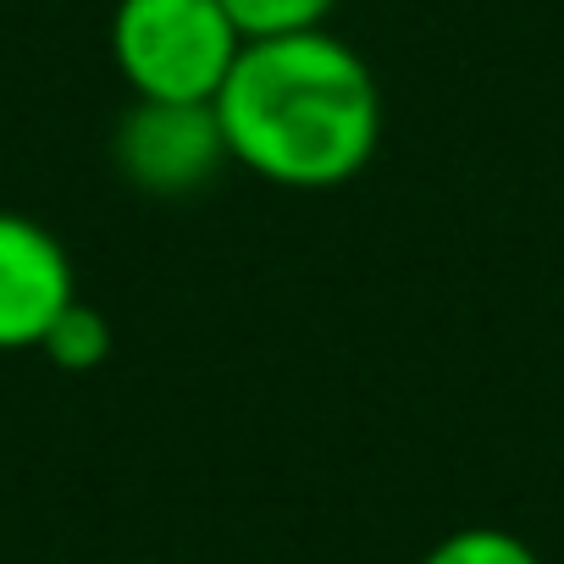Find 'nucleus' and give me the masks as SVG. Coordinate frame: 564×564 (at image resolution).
<instances>
[{
  "instance_id": "nucleus-3",
  "label": "nucleus",
  "mask_w": 564,
  "mask_h": 564,
  "mask_svg": "<svg viewBox=\"0 0 564 564\" xmlns=\"http://www.w3.org/2000/svg\"><path fill=\"white\" fill-rule=\"evenodd\" d=\"M117 172L144 194H194L205 188L232 155L216 122V106L183 100H133L111 139Z\"/></svg>"
},
{
  "instance_id": "nucleus-4",
  "label": "nucleus",
  "mask_w": 564,
  "mask_h": 564,
  "mask_svg": "<svg viewBox=\"0 0 564 564\" xmlns=\"http://www.w3.org/2000/svg\"><path fill=\"white\" fill-rule=\"evenodd\" d=\"M78 300V276L51 227L0 210V355L40 349L51 322Z\"/></svg>"
},
{
  "instance_id": "nucleus-1",
  "label": "nucleus",
  "mask_w": 564,
  "mask_h": 564,
  "mask_svg": "<svg viewBox=\"0 0 564 564\" xmlns=\"http://www.w3.org/2000/svg\"><path fill=\"white\" fill-rule=\"evenodd\" d=\"M227 155L276 188H338L382 144V89L355 45L327 29L249 40L216 95Z\"/></svg>"
},
{
  "instance_id": "nucleus-6",
  "label": "nucleus",
  "mask_w": 564,
  "mask_h": 564,
  "mask_svg": "<svg viewBox=\"0 0 564 564\" xmlns=\"http://www.w3.org/2000/svg\"><path fill=\"white\" fill-rule=\"evenodd\" d=\"M227 18L243 40H282V34H311L327 29L338 0H221Z\"/></svg>"
},
{
  "instance_id": "nucleus-5",
  "label": "nucleus",
  "mask_w": 564,
  "mask_h": 564,
  "mask_svg": "<svg viewBox=\"0 0 564 564\" xmlns=\"http://www.w3.org/2000/svg\"><path fill=\"white\" fill-rule=\"evenodd\" d=\"M40 349H45V360L62 366V371H95V366L111 355V322H106L95 305L73 300V305L51 322V333H45Z\"/></svg>"
},
{
  "instance_id": "nucleus-2",
  "label": "nucleus",
  "mask_w": 564,
  "mask_h": 564,
  "mask_svg": "<svg viewBox=\"0 0 564 564\" xmlns=\"http://www.w3.org/2000/svg\"><path fill=\"white\" fill-rule=\"evenodd\" d=\"M243 45L221 0H117L111 12V62L133 100L216 106Z\"/></svg>"
},
{
  "instance_id": "nucleus-7",
  "label": "nucleus",
  "mask_w": 564,
  "mask_h": 564,
  "mask_svg": "<svg viewBox=\"0 0 564 564\" xmlns=\"http://www.w3.org/2000/svg\"><path fill=\"white\" fill-rule=\"evenodd\" d=\"M421 564H542V558L531 542H520L503 525H465V531H448L443 542H432Z\"/></svg>"
}]
</instances>
